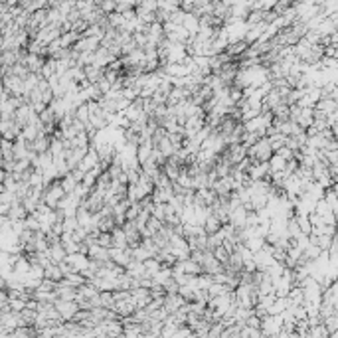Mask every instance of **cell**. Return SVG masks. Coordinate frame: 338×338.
Here are the masks:
<instances>
[{
    "label": "cell",
    "instance_id": "obj_1",
    "mask_svg": "<svg viewBox=\"0 0 338 338\" xmlns=\"http://www.w3.org/2000/svg\"><path fill=\"white\" fill-rule=\"evenodd\" d=\"M65 196V190L61 188V184L58 182L56 186H52L50 190H48V194H46V202H48V206L50 208H58V204H60V200Z\"/></svg>",
    "mask_w": 338,
    "mask_h": 338
},
{
    "label": "cell",
    "instance_id": "obj_2",
    "mask_svg": "<svg viewBox=\"0 0 338 338\" xmlns=\"http://www.w3.org/2000/svg\"><path fill=\"white\" fill-rule=\"evenodd\" d=\"M202 228H204V232L210 236V234H216V232L221 228V221H219L218 216H214L212 212H208V216H206L204 221H202Z\"/></svg>",
    "mask_w": 338,
    "mask_h": 338
},
{
    "label": "cell",
    "instance_id": "obj_4",
    "mask_svg": "<svg viewBox=\"0 0 338 338\" xmlns=\"http://www.w3.org/2000/svg\"><path fill=\"white\" fill-rule=\"evenodd\" d=\"M212 253H214V257H216V259H218V261L221 263V265H223L225 261H228V255H230V253H228V249H225L223 245H218V247H214V249H212Z\"/></svg>",
    "mask_w": 338,
    "mask_h": 338
},
{
    "label": "cell",
    "instance_id": "obj_3",
    "mask_svg": "<svg viewBox=\"0 0 338 338\" xmlns=\"http://www.w3.org/2000/svg\"><path fill=\"white\" fill-rule=\"evenodd\" d=\"M83 75H85V80H87L89 83H97V81L103 78V67H97V65L89 63V65L83 67Z\"/></svg>",
    "mask_w": 338,
    "mask_h": 338
}]
</instances>
